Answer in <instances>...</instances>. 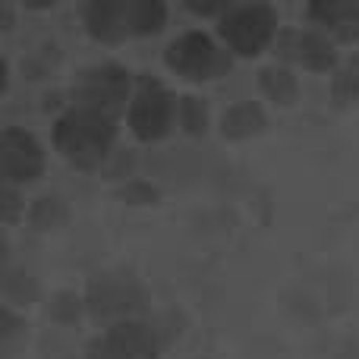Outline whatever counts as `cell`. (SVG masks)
<instances>
[{"instance_id": "1", "label": "cell", "mask_w": 359, "mask_h": 359, "mask_svg": "<svg viewBox=\"0 0 359 359\" xmlns=\"http://www.w3.org/2000/svg\"><path fill=\"white\" fill-rule=\"evenodd\" d=\"M117 139V126L111 117L88 107H73L54 126V145L69 164L82 170H92L111 155V145Z\"/></svg>"}, {"instance_id": "2", "label": "cell", "mask_w": 359, "mask_h": 359, "mask_svg": "<svg viewBox=\"0 0 359 359\" xmlns=\"http://www.w3.org/2000/svg\"><path fill=\"white\" fill-rule=\"evenodd\" d=\"M126 95H130V73L117 63H98L88 67L76 76L73 82V98L76 107H88L104 117L117 120L126 107Z\"/></svg>"}, {"instance_id": "3", "label": "cell", "mask_w": 359, "mask_h": 359, "mask_svg": "<svg viewBox=\"0 0 359 359\" xmlns=\"http://www.w3.org/2000/svg\"><path fill=\"white\" fill-rule=\"evenodd\" d=\"M86 306L95 318H123L145 309V290L133 274L104 271L88 280Z\"/></svg>"}, {"instance_id": "4", "label": "cell", "mask_w": 359, "mask_h": 359, "mask_svg": "<svg viewBox=\"0 0 359 359\" xmlns=\"http://www.w3.org/2000/svg\"><path fill=\"white\" fill-rule=\"evenodd\" d=\"M274 32H278V13L268 4H243L221 16V38L230 44V50L243 57L259 54L274 38Z\"/></svg>"}, {"instance_id": "5", "label": "cell", "mask_w": 359, "mask_h": 359, "mask_svg": "<svg viewBox=\"0 0 359 359\" xmlns=\"http://www.w3.org/2000/svg\"><path fill=\"white\" fill-rule=\"evenodd\" d=\"M164 60L170 69H177L180 76H189V79H215L230 69V57L217 50L205 32H186V35L174 38L168 44Z\"/></svg>"}, {"instance_id": "6", "label": "cell", "mask_w": 359, "mask_h": 359, "mask_svg": "<svg viewBox=\"0 0 359 359\" xmlns=\"http://www.w3.org/2000/svg\"><path fill=\"white\" fill-rule=\"evenodd\" d=\"M86 359H158V331L142 322H117L92 341Z\"/></svg>"}, {"instance_id": "7", "label": "cell", "mask_w": 359, "mask_h": 359, "mask_svg": "<svg viewBox=\"0 0 359 359\" xmlns=\"http://www.w3.org/2000/svg\"><path fill=\"white\" fill-rule=\"evenodd\" d=\"M170 114H174V98L158 79H142L136 101L130 104V126L142 142H155L168 133Z\"/></svg>"}, {"instance_id": "8", "label": "cell", "mask_w": 359, "mask_h": 359, "mask_svg": "<svg viewBox=\"0 0 359 359\" xmlns=\"http://www.w3.org/2000/svg\"><path fill=\"white\" fill-rule=\"evenodd\" d=\"M0 161H4L6 183H32L44 170V151L32 133L10 126L0 136Z\"/></svg>"}, {"instance_id": "9", "label": "cell", "mask_w": 359, "mask_h": 359, "mask_svg": "<svg viewBox=\"0 0 359 359\" xmlns=\"http://www.w3.org/2000/svg\"><path fill=\"white\" fill-rule=\"evenodd\" d=\"M149 170H155L158 177H164L168 183H192V180L211 177L217 170V161L211 151L198 149H170L149 155Z\"/></svg>"}, {"instance_id": "10", "label": "cell", "mask_w": 359, "mask_h": 359, "mask_svg": "<svg viewBox=\"0 0 359 359\" xmlns=\"http://www.w3.org/2000/svg\"><path fill=\"white\" fill-rule=\"evenodd\" d=\"M280 54L287 60H297L303 63L306 69H331L334 67V48L331 41L322 35V32H312V29H293L280 35Z\"/></svg>"}, {"instance_id": "11", "label": "cell", "mask_w": 359, "mask_h": 359, "mask_svg": "<svg viewBox=\"0 0 359 359\" xmlns=\"http://www.w3.org/2000/svg\"><path fill=\"white\" fill-rule=\"evenodd\" d=\"M88 35L98 41H120L130 32V0H92L86 6Z\"/></svg>"}, {"instance_id": "12", "label": "cell", "mask_w": 359, "mask_h": 359, "mask_svg": "<svg viewBox=\"0 0 359 359\" xmlns=\"http://www.w3.org/2000/svg\"><path fill=\"white\" fill-rule=\"evenodd\" d=\"M309 16L318 25L337 35L341 41H356L359 38V4L353 0H322V4H309Z\"/></svg>"}, {"instance_id": "13", "label": "cell", "mask_w": 359, "mask_h": 359, "mask_svg": "<svg viewBox=\"0 0 359 359\" xmlns=\"http://www.w3.org/2000/svg\"><path fill=\"white\" fill-rule=\"evenodd\" d=\"M262 130H265V111L255 101H236L221 117V133L227 139H246Z\"/></svg>"}, {"instance_id": "14", "label": "cell", "mask_w": 359, "mask_h": 359, "mask_svg": "<svg viewBox=\"0 0 359 359\" xmlns=\"http://www.w3.org/2000/svg\"><path fill=\"white\" fill-rule=\"evenodd\" d=\"M168 22V6L158 0H130V32L133 35H155Z\"/></svg>"}, {"instance_id": "15", "label": "cell", "mask_w": 359, "mask_h": 359, "mask_svg": "<svg viewBox=\"0 0 359 359\" xmlns=\"http://www.w3.org/2000/svg\"><path fill=\"white\" fill-rule=\"evenodd\" d=\"M4 297L16 306H29L38 299V278L29 268L4 265Z\"/></svg>"}, {"instance_id": "16", "label": "cell", "mask_w": 359, "mask_h": 359, "mask_svg": "<svg viewBox=\"0 0 359 359\" xmlns=\"http://www.w3.org/2000/svg\"><path fill=\"white\" fill-rule=\"evenodd\" d=\"M259 86H262V92L271 101H278V104H290V101L297 98V76L284 67H265L259 73Z\"/></svg>"}, {"instance_id": "17", "label": "cell", "mask_w": 359, "mask_h": 359, "mask_svg": "<svg viewBox=\"0 0 359 359\" xmlns=\"http://www.w3.org/2000/svg\"><path fill=\"white\" fill-rule=\"evenodd\" d=\"M29 221L35 224L38 230H54L67 221V205H63L60 196H41L32 202L29 208Z\"/></svg>"}, {"instance_id": "18", "label": "cell", "mask_w": 359, "mask_h": 359, "mask_svg": "<svg viewBox=\"0 0 359 359\" xmlns=\"http://www.w3.org/2000/svg\"><path fill=\"white\" fill-rule=\"evenodd\" d=\"M331 95H334L337 104H350V101L359 98V57H350V60L334 73Z\"/></svg>"}, {"instance_id": "19", "label": "cell", "mask_w": 359, "mask_h": 359, "mask_svg": "<svg viewBox=\"0 0 359 359\" xmlns=\"http://www.w3.org/2000/svg\"><path fill=\"white\" fill-rule=\"evenodd\" d=\"M177 117H180V126H183L186 133L202 136L205 126H208V107H205L198 98L186 95V98H180V104H177Z\"/></svg>"}, {"instance_id": "20", "label": "cell", "mask_w": 359, "mask_h": 359, "mask_svg": "<svg viewBox=\"0 0 359 359\" xmlns=\"http://www.w3.org/2000/svg\"><path fill=\"white\" fill-rule=\"evenodd\" d=\"M57 60H60V50H57V44H44V48L32 50L29 60L22 63V69L32 76V79H41V76H48L50 69L57 67Z\"/></svg>"}, {"instance_id": "21", "label": "cell", "mask_w": 359, "mask_h": 359, "mask_svg": "<svg viewBox=\"0 0 359 359\" xmlns=\"http://www.w3.org/2000/svg\"><path fill=\"white\" fill-rule=\"evenodd\" d=\"M48 316L54 318V322H63V325L76 322V318L82 316V299L76 297V293H57L48 306Z\"/></svg>"}, {"instance_id": "22", "label": "cell", "mask_w": 359, "mask_h": 359, "mask_svg": "<svg viewBox=\"0 0 359 359\" xmlns=\"http://www.w3.org/2000/svg\"><path fill=\"white\" fill-rule=\"evenodd\" d=\"M120 198H126L130 205H151L158 198V189L145 180H130V183L120 189Z\"/></svg>"}, {"instance_id": "23", "label": "cell", "mask_w": 359, "mask_h": 359, "mask_svg": "<svg viewBox=\"0 0 359 359\" xmlns=\"http://www.w3.org/2000/svg\"><path fill=\"white\" fill-rule=\"evenodd\" d=\"M186 6H189L192 13H202V16H227L230 10H233V4H227V0H215V4H198V0H186Z\"/></svg>"}, {"instance_id": "24", "label": "cell", "mask_w": 359, "mask_h": 359, "mask_svg": "<svg viewBox=\"0 0 359 359\" xmlns=\"http://www.w3.org/2000/svg\"><path fill=\"white\" fill-rule=\"evenodd\" d=\"M19 328H22V322H19V318L13 316L10 309L0 312V337H4V344H10L13 337L19 334Z\"/></svg>"}, {"instance_id": "25", "label": "cell", "mask_w": 359, "mask_h": 359, "mask_svg": "<svg viewBox=\"0 0 359 359\" xmlns=\"http://www.w3.org/2000/svg\"><path fill=\"white\" fill-rule=\"evenodd\" d=\"M0 198H4V217L6 221H13L19 211V196H16V186L13 183H4V192H0Z\"/></svg>"}, {"instance_id": "26", "label": "cell", "mask_w": 359, "mask_h": 359, "mask_svg": "<svg viewBox=\"0 0 359 359\" xmlns=\"http://www.w3.org/2000/svg\"><path fill=\"white\" fill-rule=\"evenodd\" d=\"M130 168H133V158L130 155H120L117 164H114V170H111V177H123V170H130Z\"/></svg>"}, {"instance_id": "27", "label": "cell", "mask_w": 359, "mask_h": 359, "mask_svg": "<svg viewBox=\"0 0 359 359\" xmlns=\"http://www.w3.org/2000/svg\"><path fill=\"white\" fill-rule=\"evenodd\" d=\"M0 22H4V29H13V10H10V6H4V10H0Z\"/></svg>"}]
</instances>
